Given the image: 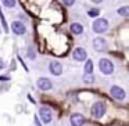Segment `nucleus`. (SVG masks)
Returning a JSON list of instances; mask_svg holds the SVG:
<instances>
[{"mask_svg":"<svg viewBox=\"0 0 129 126\" xmlns=\"http://www.w3.org/2000/svg\"><path fill=\"white\" fill-rule=\"evenodd\" d=\"M99 69L103 75H111L114 72V64L108 58H100L99 61Z\"/></svg>","mask_w":129,"mask_h":126,"instance_id":"2","label":"nucleus"},{"mask_svg":"<svg viewBox=\"0 0 129 126\" xmlns=\"http://www.w3.org/2000/svg\"><path fill=\"white\" fill-rule=\"evenodd\" d=\"M106 114V104L101 103V101H97L92 105V115L96 118V119H100V118L104 116Z\"/></svg>","mask_w":129,"mask_h":126,"instance_id":"4","label":"nucleus"},{"mask_svg":"<svg viewBox=\"0 0 129 126\" xmlns=\"http://www.w3.org/2000/svg\"><path fill=\"white\" fill-rule=\"evenodd\" d=\"M28 58H29V60H35V58H36L34 47H29V49H28Z\"/></svg>","mask_w":129,"mask_h":126,"instance_id":"18","label":"nucleus"},{"mask_svg":"<svg viewBox=\"0 0 129 126\" xmlns=\"http://www.w3.org/2000/svg\"><path fill=\"white\" fill-rule=\"evenodd\" d=\"M35 123H36V126H42V125L39 123V120H38V116H35Z\"/></svg>","mask_w":129,"mask_h":126,"instance_id":"22","label":"nucleus"},{"mask_svg":"<svg viewBox=\"0 0 129 126\" xmlns=\"http://www.w3.org/2000/svg\"><path fill=\"white\" fill-rule=\"evenodd\" d=\"M49 71H50L51 75L60 76V75L62 73V65H61V62H58V61H51L50 64H49Z\"/></svg>","mask_w":129,"mask_h":126,"instance_id":"10","label":"nucleus"},{"mask_svg":"<svg viewBox=\"0 0 129 126\" xmlns=\"http://www.w3.org/2000/svg\"><path fill=\"white\" fill-rule=\"evenodd\" d=\"M39 118L42 119V122L45 125H49L53 120V111L49 107H40L39 108Z\"/></svg>","mask_w":129,"mask_h":126,"instance_id":"3","label":"nucleus"},{"mask_svg":"<svg viewBox=\"0 0 129 126\" xmlns=\"http://www.w3.org/2000/svg\"><path fill=\"white\" fill-rule=\"evenodd\" d=\"M70 31L72 32L74 35H76V36H78V35L83 33V26H82L79 22H72L70 25Z\"/></svg>","mask_w":129,"mask_h":126,"instance_id":"12","label":"nucleus"},{"mask_svg":"<svg viewBox=\"0 0 129 126\" xmlns=\"http://www.w3.org/2000/svg\"><path fill=\"white\" fill-rule=\"evenodd\" d=\"M36 86L39 90H43V92H47V90L53 89V83H51V80L47 78H39L36 80Z\"/></svg>","mask_w":129,"mask_h":126,"instance_id":"9","label":"nucleus"},{"mask_svg":"<svg viewBox=\"0 0 129 126\" xmlns=\"http://www.w3.org/2000/svg\"><path fill=\"white\" fill-rule=\"evenodd\" d=\"M92 3H96V4H100V3H103L104 0H90Z\"/></svg>","mask_w":129,"mask_h":126,"instance_id":"21","label":"nucleus"},{"mask_svg":"<svg viewBox=\"0 0 129 126\" xmlns=\"http://www.w3.org/2000/svg\"><path fill=\"white\" fill-rule=\"evenodd\" d=\"M117 13L121 17H129V6H122L117 10Z\"/></svg>","mask_w":129,"mask_h":126,"instance_id":"13","label":"nucleus"},{"mask_svg":"<svg viewBox=\"0 0 129 126\" xmlns=\"http://www.w3.org/2000/svg\"><path fill=\"white\" fill-rule=\"evenodd\" d=\"M83 82H85V83H87V85L94 83V76H93V73H85Z\"/></svg>","mask_w":129,"mask_h":126,"instance_id":"15","label":"nucleus"},{"mask_svg":"<svg viewBox=\"0 0 129 126\" xmlns=\"http://www.w3.org/2000/svg\"><path fill=\"white\" fill-rule=\"evenodd\" d=\"M11 31H13V33H15L17 36H21V35L26 33V26H25V24L21 22V21H14V22H11Z\"/></svg>","mask_w":129,"mask_h":126,"instance_id":"7","label":"nucleus"},{"mask_svg":"<svg viewBox=\"0 0 129 126\" xmlns=\"http://www.w3.org/2000/svg\"><path fill=\"white\" fill-rule=\"evenodd\" d=\"M72 58L78 62H82V61H86L87 60V51L85 50L83 47H76L75 50L72 51Z\"/></svg>","mask_w":129,"mask_h":126,"instance_id":"8","label":"nucleus"},{"mask_svg":"<svg viewBox=\"0 0 129 126\" xmlns=\"http://www.w3.org/2000/svg\"><path fill=\"white\" fill-rule=\"evenodd\" d=\"M62 3H64L67 7H71V6L75 4V0H62Z\"/></svg>","mask_w":129,"mask_h":126,"instance_id":"19","label":"nucleus"},{"mask_svg":"<svg viewBox=\"0 0 129 126\" xmlns=\"http://www.w3.org/2000/svg\"><path fill=\"white\" fill-rule=\"evenodd\" d=\"M2 3H3V6L11 9V7H14L15 4H17V2H15V0H2Z\"/></svg>","mask_w":129,"mask_h":126,"instance_id":"16","label":"nucleus"},{"mask_svg":"<svg viewBox=\"0 0 129 126\" xmlns=\"http://www.w3.org/2000/svg\"><path fill=\"white\" fill-rule=\"evenodd\" d=\"M93 49L99 53H103L108 49V43L103 37H96V39H93Z\"/></svg>","mask_w":129,"mask_h":126,"instance_id":"6","label":"nucleus"},{"mask_svg":"<svg viewBox=\"0 0 129 126\" xmlns=\"http://www.w3.org/2000/svg\"><path fill=\"white\" fill-rule=\"evenodd\" d=\"M71 126H83L85 123V116L82 114H72L70 118Z\"/></svg>","mask_w":129,"mask_h":126,"instance_id":"11","label":"nucleus"},{"mask_svg":"<svg viewBox=\"0 0 129 126\" xmlns=\"http://www.w3.org/2000/svg\"><path fill=\"white\" fill-rule=\"evenodd\" d=\"M0 80H9V78L7 76H0Z\"/></svg>","mask_w":129,"mask_h":126,"instance_id":"23","label":"nucleus"},{"mask_svg":"<svg viewBox=\"0 0 129 126\" xmlns=\"http://www.w3.org/2000/svg\"><path fill=\"white\" fill-rule=\"evenodd\" d=\"M83 71H85V73H93V61L92 60H86Z\"/></svg>","mask_w":129,"mask_h":126,"instance_id":"14","label":"nucleus"},{"mask_svg":"<svg viewBox=\"0 0 129 126\" xmlns=\"http://www.w3.org/2000/svg\"><path fill=\"white\" fill-rule=\"evenodd\" d=\"M4 65H6L4 60H3V58H0V69H2V68H4Z\"/></svg>","mask_w":129,"mask_h":126,"instance_id":"20","label":"nucleus"},{"mask_svg":"<svg viewBox=\"0 0 129 126\" xmlns=\"http://www.w3.org/2000/svg\"><path fill=\"white\" fill-rule=\"evenodd\" d=\"M108 28H110V24L106 18H97V20H94V22L92 25V29L96 33H106L108 31Z\"/></svg>","mask_w":129,"mask_h":126,"instance_id":"1","label":"nucleus"},{"mask_svg":"<svg viewBox=\"0 0 129 126\" xmlns=\"http://www.w3.org/2000/svg\"><path fill=\"white\" fill-rule=\"evenodd\" d=\"M110 94L112 96V98H115V100H118V101H122V100H125V97H126V93H125V90H123L122 87L117 86V85H114V86H111V89H110Z\"/></svg>","mask_w":129,"mask_h":126,"instance_id":"5","label":"nucleus"},{"mask_svg":"<svg viewBox=\"0 0 129 126\" xmlns=\"http://www.w3.org/2000/svg\"><path fill=\"white\" fill-rule=\"evenodd\" d=\"M99 14H100V10H99V9H90L89 11H87V15H89V17H92V18L99 17Z\"/></svg>","mask_w":129,"mask_h":126,"instance_id":"17","label":"nucleus"}]
</instances>
